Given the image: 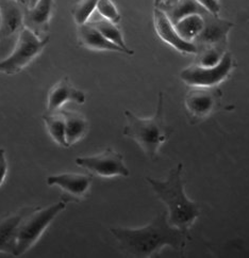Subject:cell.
I'll return each instance as SVG.
<instances>
[{
  "mask_svg": "<svg viewBox=\"0 0 249 258\" xmlns=\"http://www.w3.org/2000/svg\"><path fill=\"white\" fill-rule=\"evenodd\" d=\"M110 230L119 250L128 256L140 258L151 257L165 246L181 251L188 239V233L170 224L168 213L158 214L149 224L140 228L113 227Z\"/></svg>",
  "mask_w": 249,
  "mask_h": 258,
  "instance_id": "6da1fadb",
  "label": "cell"
},
{
  "mask_svg": "<svg viewBox=\"0 0 249 258\" xmlns=\"http://www.w3.org/2000/svg\"><path fill=\"white\" fill-rule=\"evenodd\" d=\"M182 169L183 164L179 163L176 168L171 170L165 180L151 177L146 179L156 197L168 206L170 224L189 233V229L200 215V209L197 203L191 201L186 195Z\"/></svg>",
  "mask_w": 249,
  "mask_h": 258,
  "instance_id": "7a4b0ae2",
  "label": "cell"
},
{
  "mask_svg": "<svg viewBox=\"0 0 249 258\" xmlns=\"http://www.w3.org/2000/svg\"><path fill=\"white\" fill-rule=\"evenodd\" d=\"M125 117L126 125L123 135L135 141L149 159H155L161 146L174 133L173 128L165 123L164 95L162 92L159 93L158 105L153 116L142 118L130 110H126Z\"/></svg>",
  "mask_w": 249,
  "mask_h": 258,
  "instance_id": "3957f363",
  "label": "cell"
},
{
  "mask_svg": "<svg viewBox=\"0 0 249 258\" xmlns=\"http://www.w3.org/2000/svg\"><path fill=\"white\" fill-rule=\"evenodd\" d=\"M66 202L61 201L46 208L34 207L24 218L20 226L15 256H22L29 251L39 241V239L52 223V221L66 208Z\"/></svg>",
  "mask_w": 249,
  "mask_h": 258,
  "instance_id": "277c9868",
  "label": "cell"
},
{
  "mask_svg": "<svg viewBox=\"0 0 249 258\" xmlns=\"http://www.w3.org/2000/svg\"><path fill=\"white\" fill-rule=\"evenodd\" d=\"M49 41V35L41 38L29 29L25 28L12 52L0 61V73L6 75H16L21 73L40 56Z\"/></svg>",
  "mask_w": 249,
  "mask_h": 258,
  "instance_id": "5b68a950",
  "label": "cell"
},
{
  "mask_svg": "<svg viewBox=\"0 0 249 258\" xmlns=\"http://www.w3.org/2000/svg\"><path fill=\"white\" fill-rule=\"evenodd\" d=\"M2 22H0V61L12 52L25 29L24 11L25 6L15 0L0 2Z\"/></svg>",
  "mask_w": 249,
  "mask_h": 258,
  "instance_id": "8992f818",
  "label": "cell"
},
{
  "mask_svg": "<svg viewBox=\"0 0 249 258\" xmlns=\"http://www.w3.org/2000/svg\"><path fill=\"white\" fill-rule=\"evenodd\" d=\"M235 67L231 52L226 51L218 64L214 67H200L192 64L180 73V78L191 88H214L228 78Z\"/></svg>",
  "mask_w": 249,
  "mask_h": 258,
  "instance_id": "52a82bcc",
  "label": "cell"
},
{
  "mask_svg": "<svg viewBox=\"0 0 249 258\" xmlns=\"http://www.w3.org/2000/svg\"><path fill=\"white\" fill-rule=\"evenodd\" d=\"M76 163L80 168L87 170L97 177H127L130 175V171L125 164L123 155L112 149H107L106 151L93 156L78 157Z\"/></svg>",
  "mask_w": 249,
  "mask_h": 258,
  "instance_id": "ba28073f",
  "label": "cell"
},
{
  "mask_svg": "<svg viewBox=\"0 0 249 258\" xmlns=\"http://www.w3.org/2000/svg\"><path fill=\"white\" fill-rule=\"evenodd\" d=\"M223 97L221 91L214 88L193 87L186 95V105L189 118L192 123H198L213 113L219 107Z\"/></svg>",
  "mask_w": 249,
  "mask_h": 258,
  "instance_id": "9c48e42d",
  "label": "cell"
},
{
  "mask_svg": "<svg viewBox=\"0 0 249 258\" xmlns=\"http://www.w3.org/2000/svg\"><path fill=\"white\" fill-rule=\"evenodd\" d=\"M202 17L205 21L204 28L197 38L193 41L196 45L197 50L198 48L207 47V46H215V47L227 49L228 34L233 28L234 24L209 11L202 15Z\"/></svg>",
  "mask_w": 249,
  "mask_h": 258,
  "instance_id": "30bf717a",
  "label": "cell"
},
{
  "mask_svg": "<svg viewBox=\"0 0 249 258\" xmlns=\"http://www.w3.org/2000/svg\"><path fill=\"white\" fill-rule=\"evenodd\" d=\"M93 177L78 173H62L47 177V185L58 187L63 192L64 202H81L91 189Z\"/></svg>",
  "mask_w": 249,
  "mask_h": 258,
  "instance_id": "8fae6325",
  "label": "cell"
},
{
  "mask_svg": "<svg viewBox=\"0 0 249 258\" xmlns=\"http://www.w3.org/2000/svg\"><path fill=\"white\" fill-rule=\"evenodd\" d=\"M153 25L159 38L177 51L194 56L197 53L196 45L181 38L169 16L160 8H153Z\"/></svg>",
  "mask_w": 249,
  "mask_h": 258,
  "instance_id": "7c38bea8",
  "label": "cell"
},
{
  "mask_svg": "<svg viewBox=\"0 0 249 258\" xmlns=\"http://www.w3.org/2000/svg\"><path fill=\"white\" fill-rule=\"evenodd\" d=\"M54 10V0H38L32 7L24 11L25 28L36 35L45 38L49 35L50 21Z\"/></svg>",
  "mask_w": 249,
  "mask_h": 258,
  "instance_id": "4fadbf2b",
  "label": "cell"
},
{
  "mask_svg": "<svg viewBox=\"0 0 249 258\" xmlns=\"http://www.w3.org/2000/svg\"><path fill=\"white\" fill-rule=\"evenodd\" d=\"M86 93L73 87L68 77L62 78L49 91L47 96L48 113L59 112L60 109L68 103L82 105L86 103Z\"/></svg>",
  "mask_w": 249,
  "mask_h": 258,
  "instance_id": "5bb4252c",
  "label": "cell"
},
{
  "mask_svg": "<svg viewBox=\"0 0 249 258\" xmlns=\"http://www.w3.org/2000/svg\"><path fill=\"white\" fill-rule=\"evenodd\" d=\"M34 207H23L0 220V253L15 256L17 246V236L24 218Z\"/></svg>",
  "mask_w": 249,
  "mask_h": 258,
  "instance_id": "9a60e30c",
  "label": "cell"
},
{
  "mask_svg": "<svg viewBox=\"0 0 249 258\" xmlns=\"http://www.w3.org/2000/svg\"><path fill=\"white\" fill-rule=\"evenodd\" d=\"M77 38H78L79 45L90 50L114 51V52H121V53L129 54V56H132L129 51L125 50L122 47H119V46H117L116 44L112 43L107 38H105V36L101 34L91 23L78 26Z\"/></svg>",
  "mask_w": 249,
  "mask_h": 258,
  "instance_id": "2e32d148",
  "label": "cell"
},
{
  "mask_svg": "<svg viewBox=\"0 0 249 258\" xmlns=\"http://www.w3.org/2000/svg\"><path fill=\"white\" fill-rule=\"evenodd\" d=\"M65 118L66 142L68 147L85 138L89 132V122L85 115L72 110L60 111Z\"/></svg>",
  "mask_w": 249,
  "mask_h": 258,
  "instance_id": "e0dca14e",
  "label": "cell"
},
{
  "mask_svg": "<svg viewBox=\"0 0 249 258\" xmlns=\"http://www.w3.org/2000/svg\"><path fill=\"white\" fill-rule=\"evenodd\" d=\"M159 8L169 16L174 25L186 16L192 14L204 15L207 12L206 9L201 7L196 0H178L172 6H161Z\"/></svg>",
  "mask_w": 249,
  "mask_h": 258,
  "instance_id": "ac0fdd59",
  "label": "cell"
},
{
  "mask_svg": "<svg viewBox=\"0 0 249 258\" xmlns=\"http://www.w3.org/2000/svg\"><path fill=\"white\" fill-rule=\"evenodd\" d=\"M46 129L51 139L61 147H68L66 142L65 118L61 112L47 113L42 116Z\"/></svg>",
  "mask_w": 249,
  "mask_h": 258,
  "instance_id": "d6986e66",
  "label": "cell"
},
{
  "mask_svg": "<svg viewBox=\"0 0 249 258\" xmlns=\"http://www.w3.org/2000/svg\"><path fill=\"white\" fill-rule=\"evenodd\" d=\"M205 21L200 14H192L183 17L182 20L175 24V28L183 40L192 42L195 40L204 28Z\"/></svg>",
  "mask_w": 249,
  "mask_h": 258,
  "instance_id": "ffe728a7",
  "label": "cell"
},
{
  "mask_svg": "<svg viewBox=\"0 0 249 258\" xmlns=\"http://www.w3.org/2000/svg\"><path fill=\"white\" fill-rule=\"evenodd\" d=\"M89 23L93 25L95 28L109 41L116 44L117 46H119V47L124 48L125 50L130 52L131 54H134V51L127 46L125 39H124L123 32L121 31V29L118 28V26L116 24L111 23L107 20H104V18H100V20H97L94 22H89Z\"/></svg>",
  "mask_w": 249,
  "mask_h": 258,
  "instance_id": "44dd1931",
  "label": "cell"
},
{
  "mask_svg": "<svg viewBox=\"0 0 249 258\" xmlns=\"http://www.w3.org/2000/svg\"><path fill=\"white\" fill-rule=\"evenodd\" d=\"M226 51L227 49L221 47H215V46H207V47L198 48L197 53L195 54V61H194V64L206 68L214 67L219 63Z\"/></svg>",
  "mask_w": 249,
  "mask_h": 258,
  "instance_id": "7402d4cb",
  "label": "cell"
},
{
  "mask_svg": "<svg viewBox=\"0 0 249 258\" xmlns=\"http://www.w3.org/2000/svg\"><path fill=\"white\" fill-rule=\"evenodd\" d=\"M99 0H80L71 9V16L77 26L85 25L90 22L92 14L97 8Z\"/></svg>",
  "mask_w": 249,
  "mask_h": 258,
  "instance_id": "603a6c76",
  "label": "cell"
},
{
  "mask_svg": "<svg viewBox=\"0 0 249 258\" xmlns=\"http://www.w3.org/2000/svg\"><path fill=\"white\" fill-rule=\"evenodd\" d=\"M96 10L101 18H104V20H107L111 23L118 25L122 21V15L117 10V8L112 0H99Z\"/></svg>",
  "mask_w": 249,
  "mask_h": 258,
  "instance_id": "cb8c5ba5",
  "label": "cell"
},
{
  "mask_svg": "<svg viewBox=\"0 0 249 258\" xmlns=\"http://www.w3.org/2000/svg\"><path fill=\"white\" fill-rule=\"evenodd\" d=\"M8 160H7V155L6 151L4 149H0V187L3 186V183L6 180V177L8 175Z\"/></svg>",
  "mask_w": 249,
  "mask_h": 258,
  "instance_id": "d4e9b609",
  "label": "cell"
},
{
  "mask_svg": "<svg viewBox=\"0 0 249 258\" xmlns=\"http://www.w3.org/2000/svg\"><path fill=\"white\" fill-rule=\"evenodd\" d=\"M196 2L201 7H204L210 13L218 15L220 11V6L218 4V0H196Z\"/></svg>",
  "mask_w": 249,
  "mask_h": 258,
  "instance_id": "484cf974",
  "label": "cell"
},
{
  "mask_svg": "<svg viewBox=\"0 0 249 258\" xmlns=\"http://www.w3.org/2000/svg\"><path fill=\"white\" fill-rule=\"evenodd\" d=\"M178 2V0H163V3L161 6H172L174 4H176ZM160 6V7H161ZM159 8V7H158Z\"/></svg>",
  "mask_w": 249,
  "mask_h": 258,
  "instance_id": "4316f807",
  "label": "cell"
},
{
  "mask_svg": "<svg viewBox=\"0 0 249 258\" xmlns=\"http://www.w3.org/2000/svg\"><path fill=\"white\" fill-rule=\"evenodd\" d=\"M36 2H38V0H25V7H26V8H30V7H32Z\"/></svg>",
  "mask_w": 249,
  "mask_h": 258,
  "instance_id": "83f0119b",
  "label": "cell"
},
{
  "mask_svg": "<svg viewBox=\"0 0 249 258\" xmlns=\"http://www.w3.org/2000/svg\"><path fill=\"white\" fill-rule=\"evenodd\" d=\"M163 0H153V8H158L162 5Z\"/></svg>",
  "mask_w": 249,
  "mask_h": 258,
  "instance_id": "f1b7e54d",
  "label": "cell"
},
{
  "mask_svg": "<svg viewBox=\"0 0 249 258\" xmlns=\"http://www.w3.org/2000/svg\"><path fill=\"white\" fill-rule=\"evenodd\" d=\"M15 2L20 3V4H22V5H24V6H25V0H15Z\"/></svg>",
  "mask_w": 249,
  "mask_h": 258,
  "instance_id": "f546056e",
  "label": "cell"
},
{
  "mask_svg": "<svg viewBox=\"0 0 249 258\" xmlns=\"http://www.w3.org/2000/svg\"><path fill=\"white\" fill-rule=\"evenodd\" d=\"M0 22H2V11H0Z\"/></svg>",
  "mask_w": 249,
  "mask_h": 258,
  "instance_id": "4dcf8cb0",
  "label": "cell"
},
{
  "mask_svg": "<svg viewBox=\"0 0 249 258\" xmlns=\"http://www.w3.org/2000/svg\"><path fill=\"white\" fill-rule=\"evenodd\" d=\"M0 2H2V0H0Z\"/></svg>",
  "mask_w": 249,
  "mask_h": 258,
  "instance_id": "1f68e13d",
  "label": "cell"
}]
</instances>
